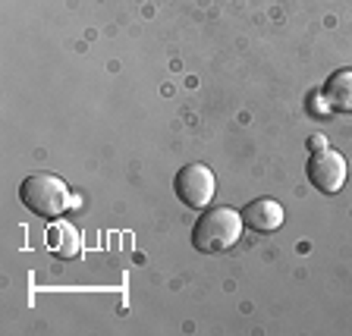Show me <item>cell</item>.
Here are the masks:
<instances>
[{"label":"cell","mask_w":352,"mask_h":336,"mask_svg":"<svg viewBox=\"0 0 352 336\" xmlns=\"http://www.w3.org/2000/svg\"><path fill=\"white\" fill-rule=\"evenodd\" d=\"M242 214H236L233 208H208L198 217L195 229H192V245L205 255H220L230 251L242 236Z\"/></svg>","instance_id":"cell-1"},{"label":"cell","mask_w":352,"mask_h":336,"mask_svg":"<svg viewBox=\"0 0 352 336\" xmlns=\"http://www.w3.org/2000/svg\"><path fill=\"white\" fill-rule=\"evenodd\" d=\"M19 201L29 208L32 214L38 217H60L66 208L73 205V198H69V189L60 176H51V173H35L29 176L25 183L19 186Z\"/></svg>","instance_id":"cell-2"},{"label":"cell","mask_w":352,"mask_h":336,"mask_svg":"<svg viewBox=\"0 0 352 336\" xmlns=\"http://www.w3.org/2000/svg\"><path fill=\"white\" fill-rule=\"evenodd\" d=\"M308 179L318 192L324 195H333L346 186V157L333 148H315L311 157H308Z\"/></svg>","instance_id":"cell-3"},{"label":"cell","mask_w":352,"mask_h":336,"mask_svg":"<svg viewBox=\"0 0 352 336\" xmlns=\"http://www.w3.org/2000/svg\"><path fill=\"white\" fill-rule=\"evenodd\" d=\"M173 186H176L179 201L189 208H208L214 201V189H217L214 173L205 164H189V167H183Z\"/></svg>","instance_id":"cell-4"},{"label":"cell","mask_w":352,"mask_h":336,"mask_svg":"<svg viewBox=\"0 0 352 336\" xmlns=\"http://www.w3.org/2000/svg\"><path fill=\"white\" fill-rule=\"evenodd\" d=\"M242 223L249 229H255V233H274V229L283 227V208L274 198H258V201L245 205Z\"/></svg>","instance_id":"cell-5"},{"label":"cell","mask_w":352,"mask_h":336,"mask_svg":"<svg viewBox=\"0 0 352 336\" xmlns=\"http://www.w3.org/2000/svg\"><path fill=\"white\" fill-rule=\"evenodd\" d=\"M47 249L57 258H76L82 251L79 229L73 223H66V220H54L51 227H47Z\"/></svg>","instance_id":"cell-6"},{"label":"cell","mask_w":352,"mask_h":336,"mask_svg":"<svg viewBox=\"0 0 352 336\" xmlns=\"http://www.w3.org/2000/svg\"><path fill=\"white\" fill-rule=\"evenodd\" d=\"M324 101L337 113H352V69H340L324 85Z\"/></svg>","instance_id":"cell-7"},{"label":"cell","mask_w":352,"mask_h":336,"mask_svg":"<svg viewBox=\"0 0 352 336\" xmlns=\"http://www.w3.org/2000/svg\"><path fill=\"white\" fill-rule=\"evenodd\" d=\"M324 145H327V142H324L321 135H315V139H311V148H324Z\"/></svg>","instance_id":"cell-8"}]
</instances>
